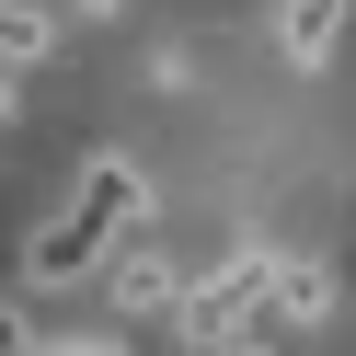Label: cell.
<instances>
[{"mask_svg":"<svg viewBox=\"0 0 356 356\" xmlns=\"http://www.w3.org/2000/svg\"><path fill=\"white\" fill-rule=\"evenodd\" d=\"M149 218V184H138V161L127 149H92L81 161V184H70V207L35 230V253H24V287H81L104 253H115L127 230Z\"/></svg>","mask_w":356,"mask_h":356,"instance_id":"cell-1","label":"cell"},{"mask_svg":"<svg viewBox=\"0 0 356 356\" xmlns=\"http://www.w3.org/2000/svg\"><path fill=\"white\" fill-rule=\"evenodd\" d=\"M264 276H276V253H230L207 287H172L161 322L184 333V345H230V333H253V322H264Z\"/></svg>","mask_w":356,"mask_h":356,"instance_id":"cell-2","label":"cell"},{"mask_svg":"<svg viewBox=\"0 0 356 356\" xmlns=\"http://www.w3.org/2000/svg\"><path fill=\"white\" fill-rule=\"evenodd\" d=\"M104 287H115V310H127V322H161V310H172V287H184V276H172V264L149 253L138 230H127V241H115V276H104Z\"/></svg>","mask_w":356,"mask_h":356,"instance_id":"cell-3","label":"cell"},{"mask_svg":"<svg viewBox=\"0 0 356 356\" xmlns=\"http://www.w3.org/2000/svg\"><path fill=\"white\" fill-rule=\"evenodd\" d=\"M345 12H356V0H287V12H276V47L299 58V70H322V58L345 47Z\"/></svg>","mask_w":356,"mask_h":356,"instance_id":"cell-4","label":"cell"},{"mask_svg":"<svg viewBox=\"0 0 356 356\" xmlns=\"http://www.w3.org/2000/svg\"><path fill=\"white\" fill-rule=\"evenodd\" d=\"M47 47H58V24H47V12H35V0H0V58H12V70H35Z\"/></svg>","mask_w":356,"mask_h":356,"instance_id":"cell-5","label":"cell"},{"mask_svg":"<svg viewBox=\"0 0 356 356\" xmlns=\"http://www.w3.org/2000/svg\"><path fill=\"white\" fill-rule=\"evenodd\" d=\"M35 356H127L115 333H58V345H35Z\"/></svg>","mask_w":356,"mask_h":356,"instance_id":"cell-6","label":"cell"},{"mask_svg":"<svg viewBox=\"0 0 356 356\" xmlns=\"http://www.w3.org/2000/svg\"><path fill=\"white\" fill-rule=\"evenodd\" d=\"M0 356H35V322H24L12 299H0Z\"/></svg>","mask_w":356,"mask_h":356,"instance_id":"cell-7","label":"cell"},{"mask_svg":"<svg viewBox=\"0 0 356 356\" xmlns=\"http://www.w3.org/2000/svg\"><path fill=\"white\" fill-rule=\"evenodd\" d=\"M70 12H92V24H115V12H127V0H70Z\"/></svg>","mask_w":356,"mask_h":356,"instance_id":"cell-8","label":"cell"},{"mask_svg":"<svg viewBox=\"0 0 356 356\" xmlns=\"http://www.w3.org/2000/svg\"><path fill=\"white\" fill-rule=\"evenodd\" d=\"M218 356H276V345H253V333H230V345H218Z\"/></svg>","mask_w":356,"mask_h":356,"instance_id":"cell-9","label":"cell"},{"mask_svg":"<svg viewBox=\"0 0 356 356\" xmlns=\"http://www.w3.org/2000/svg\"><path fill=\"white\" fill-rule=\"evenodd\" d=\"M0 115H12V58H0Z\"/></svg>","mask_w":356,"mask_h":356,"instance_id":"cell-10","label":"cell"}]
</instances>
